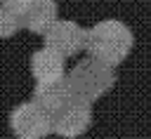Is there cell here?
Returning a JSON list of instances; mask_svg holds the SVG:
<instances>
[{
  "instance_id": "6da1fadb",
  "label": "cell",
  "mask_w": 151,
  "mask_h": 139,
  "mask_svg": "<svg viewBox=\"0 0 151 139\" xmlns=\"http://www.w3.org/2000/svg\"><path fill=\"white\" fill-rule=\"evenodd\" d=\"M134 47V33L120 19H101L94 26L85 28L83 49L87 57H94L109 66H120Z\"/></svg>"
},
{
  "instance_id": "7a4b0ae2",
  "label": "cell",
  "mask_w": 151,
  "mask_h": 139,
  "mask_svg": "<svg viewBox=\"0 0 151 139\" xmlns=\"http://www.w3.org/2000/svg\"><path fill=\"white\" fill-rule=\"evenodd\" d=\"M116 68L94 59V57H85L80 59L68 73H66V82L73 92V99L94 104L97 99H101L104 94H109L116 87Z\"/></svg>"
},
{
  "instance_id": "3957f363",
  "label": "cell",
  "mask_w": 151,
  "mask_h": 139,
  "mask_svg": "<svg viewBox=\"0 0 151 139\" xmlns=\"http://www.w3.org/2000/svg\"><path fill=\"white\" fill-rule=\"evenodd\" d=\"M9 127L21 139H45L52 134V115L35 99H31L9 113Z\"/></svg>"
},
{
  "instance_id": "277c9868",
  "label": "cell",
  "mask_w": 151,
  "mask_h": 139,
  "mask_svg": "<svg viewBox=\"0 0 151 139\" xmlns=\"http://www.w3.org/2000/svg\"><path fill=\"white\" fill-rule=\"evenodd\" d=\"M90 125H92V104L80 101V99H73L52 118V132L64 139L85 134Z\"/></svg>"
},
{
  "instance_id": "5b68a950",
  "label": "cell",
  "mask_w": 151,
  "mask_h": 139,
  "mask_svg": "<svg viewBox=\"0 0 151 139\" xmlns=\"http://www.w3.org/2000/svg\"><path fill=\"white\" fill-rule=\"evenodd\" d=\"M45 47L57 49L61 57H76L85 45V28L71 19H57L45 33Z\"/></svg>"
},
{
  "instance_id": "8992f818",
  "label": "cell",
  "mask_w": 151,
  "mask_h": 139,
  "mask_svg": "<svg viewBox=\"0 0 151 139\" xmlns=\"http://www.w3.org/2000/svg\"><path fill=\"white\" fill-rule=\"evenodd\" d=\"M66 57L52 47H40L31 57V75L35 82H52L66 75Z\"/></svg>"
},
{
  "instance_id": "52a82bcc",
  "label": "cell",
  "mask_w": 151,
  "mask_h": 139,
  "mask_svg": "<svg viewBox=\"0 0 151 139\" xmlns=\"http://www.w3.org/2000/svg\"><path fill=\"white\" fill-rule=\"evenodd\" d=\"M33 99L54 118L66 104L73 101V92H71V87L66 82V75H64V78L52 80V82H35Z\"/></svg>"
},
{
  "instance_id": "ba28073f",
  "label": "cell",
  "mask_w": 151,
  "mask_h": 139,
  "mask_svg": "<svg viewBox=\"0 0 151 139\" xmlns=\"http://www.w3.org/2000/svg\"><path fill=\"white\" fill-rule=\"evenodd\" d=\"M57 19H59L57 0H33L28 9L21 14V26L35 35H42Z\"/></svg>"
},
{
  "instance_id": "9c48e42d",
  "label": "cell",
  "mask_w": 151,
  "mask_h": 139,
  "mask_svg": "<svg viewBox=\"0 0 151 139\" xmlns=\"http://www.w3.org/2000/svg\"><path fill=\"white\" fill-rule=\"evenodd\" d=\"M21 28V16L0 2V38H12Z\"/></svg>"
},
{
  "instance_id": "30bf717a",
  "label": "cell",
  "mask_w": 151,
  "mask_h": 139,
  "mask_svg": "<svg viewBox=\"0 0 151 139\" xmlns=\"http://www.w3.org/2000/svg\"><path fill=\"white\" fill-rule=\"evenodd\" d=\"M31 2H33V0H2V5H5L7 9H12L14 14H19V16L28 9V5H31Z\"/></svg>"
}]
</instances>
